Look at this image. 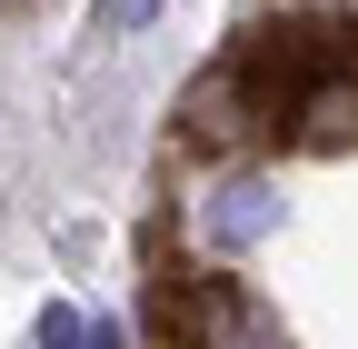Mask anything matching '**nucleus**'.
Returning a JSON list of instances; mask_svg holds the SVG:
<instances>
[{
    "mask_svg": "<svg viewBox=\"0 0 358 349\" xmlns=\"http://www.w3.org/2000/svg\"><path fill=\"white\" fill-rule=\"evenodd\" d=\"M179 130L209 140V150H239V140H259V130H289V90H268L259 60L239 50V60H219L199 90L179 100Z\"/></svg>",
    "mask_w": 358,
    "mask_h": 349,
    "instance_id": "1",
    "label": "nucleus"
},
{
    "mask_svg": "<svg viewBox=\"0 0 358 349\" xmlns=\"http://www.w3.org/2000/svg\"><path fill=\"white\" fill-rule=\"evenodd\" d=\"M289 140L299 150H358V60L319 70V80H289Z\"/></svg>",
    "mask_w": 358,
    "mask_h": 349,
    "instance_id": "3",
    "label": "nucleus"
},
{
    "mask_svg": "<svg viewBox=\"0 0 358 349\" xmlns=\"http://www.w3.org/2000/svg\"><path fill=\"white\" fill-rule=\"evenodd\" d=\"M100 11H110L120 30H150V20H159V0H100Z\"/></svg>",
    "mask_w": 358,
    "mask_h": 349,
    "instance_id": "6",
    "label": "nucleus"
},
{
    "mask_svg": "<svg viewBox=\"0 0 358 349\" xmlns=\"http://www.w3.org/2000/svg\"><path fill=\"white\" fill-rule=\"evenodd\" d=\"M80 349H129V329H120V320H90V339H80Z\"/></svg>",
    "mask_w": 358,
    "mask_h": 349,
    "instance_id": "7",
    "label": "nucleus"
},
{
    "mask_svg": "<svg viewBox=\"0 0 358 349\" xmlns=\"http://www.w3.org/2000/svg\"><path fill=\"white\" fill-rule=\"evenodd\" d=\"M169 320H179V349H289L279 310L239 280H189L169 289Z\"/></svg>",
    "mask_w": 358,
    "mask_h": 349,
    "instance_id": "2",
    "label": "nucleus"
},
{
    "mask_svg": "<svg viewBox=\"0 0 358 349\" xmlns=\"http://www.w3.org/2000/svg\"><path fill=\"white\" fill-rule=\"evenodd\" d=\"M268 230H279V190H268L259 170H229V180L199 200V240L209 249H259Z\"/></svg>",
    "mask_w": 358,
    "mask_h": 349,
    "instance_id": "4",
    "label": "nucleus"
},
{
    "mask_svg": "<svg viewBox=\"0 0 358 349\" xmlns=\"http://www.w3.org/2000/svg\"><path fill=\"white\" fill-rule=\"evenodd\" d=\"M30 339H40V349H80V339H90V320H80V310H40V320H30Z\"/></svg>",
    "mask_w": 358,
    "mask_h": 349,
    "instance_id": "5",
    "label": "nucleus"
}]
</instances>
